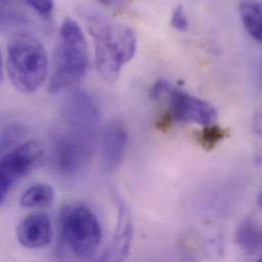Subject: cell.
I'll use <instances>...</instances> for the list:
<instances>
[{"mask_svg": "<svg viewBox=\"0 0 262 262\" xmlns=\"http://www.w3.org/2000/svg\"><path fill=\"white\" fill-rule=\"evenodd\" d=\"M83 16L93 38L97 71L105 82L113 83L137 51L136 34L128 25L113 21L99 13L85 11Z\"/></svg>", "mask_w": 262, "mask_h": 262, "instance_id": "6da1fadb", "label": "cell"}, {"mask_svg": "<svg viewBox=\"0 0 262 262\" xmlns=\"http://www.w3.org/2000/svg\"><path fill=\"white\" fill-rule=\"evenodd\" d=\"M90 53L87 39L77 21L66 17L53 53L50 93H57L79 83L88 73Z\"/></svg>", "mask_w": 262, "mask_h": 262, "instance_id": "7a4b0ae2", "label": "cell"}, {"mask_svg": "<svg viewBox=\"0 0 262 262\" xmlns=\"http://www.w3.org/2000/svg\"><path fill=\"white\" fill-rule=\"evenodd\" d=\"M8 77L16 90L33 93L46 79L48 58L40 40L30 33H17L9 41L6 53Z\"/></svg>", "mask_w": 262, "mask_h": 262, "instance_id": "3957f363", "label": "cell"}, {"mask_svg": "<svg viewBox=\"0 0 262 262\" xmlns=\"http://www.w3.org/2000/svg\"><path fill=\"white\" fill-rule=\"evenodd\" d=\"M62 244L79 259L92 257L102 239L101 225L92 209L83 203L66 205L59 214Z\"/></svg>", "mask_w": 262, "mask_h": 262, "instance_id": "277c9868", "label": "cell"}, {"mask_svg": "<svg viewBox=\"0 0 262 262\" xmlns=\"http://www.w3.org/2000/svg\"><path fill=\"white\" fill-rule=\"evenodd\" d=\"M94 133L67 127L54 136L52 160L60 173L74 176L89 164L94 148Z\"/></svg>", "mask_w": 262, "mask_h": 262, "instance_id": "5b68a950", "label": "cell"}, {"mask_svg": "<svg viewBox=\"0 0 262 262\" xmlns=\"http://www.w3.org/2000/svg\"><path fill=\"white\" fill-rule=\"evenodd\" d=\"M153 99L168 97L170 116L178 122L210 126L217 119V111L209 102L180 90L164 80L157 81L150 91Z\"/></svg>", "mask_w": 262, "mask_h": 262, "instance_id": "8992f818", "label": "cell"}, {"mask_svg": "<svg viewBox=\"0 0 262 262\" xmlns=\"http://www.w3.org/2000/svg\"><path fill=\"white\" fill-rule=\"evenodd\" d=\"M45 151L36 141H28L3 155L0 162V202L11 188L34 170L42 161Z\"/></svg>", "mask_w": 262, "mask_h": 262, "instance_id": "52a82bcc", "label": "cell"}, {"mask_svg": "<svg viewBox=\"0 0 262 262\" xmlns=\"http://www.w3.org/2000/svg\"><path fill=\"white\" fill-rule=\"evenodd\" d=\"M61 119L67 127L95 131L99 122V110L87 92L76 90L64 100Z\"/></svg>", "mask_w": 262, "mask_h": 262, "instance_id": "ba28073f", "label": "cell"}, {"mask_svg": "<svg viewBox=\"0 0 262 262\" xmlns=\"http://www.w3.org/2000/svg\"><path fill=\"white\" fill-rule=\"evenodd\" d=\"M128 143V132L123 122L113 120L101 131L100 151L104 169L114 171L121 164Z\"/></svg>", "mask_w": 262, "mask_h": 262, "instance_id": "9c48e42d", "label": "cell"}, {"mask_svg": "<svg viewBox=\"0 0 262 262\" xmlns=\"http://www.w3.org/2000/svg\"><path fill=\"white\" fill-rule=\"evenodd\" d=\"M119 216L114 236L96 262H125L133 240V221L131 212L124 201L118 202Z\"/></svg>", "mask_w": 262, "mask_h": 262, "instance_id": "30bf717a", "label": "cell"}, {"mask_svg": "<svg viewBox=\"0 0 262 262\" xmlns=\"http://www.w3.org/2000/svg\"><path fill=\"white\" fill-rule=\"evenodd\" d=\"M52 235L51 221L45 213H34L27 216L16 231L19 244L29 249L46 247L51 242Z\"/></svg>", "mask_w": 262, "mask_h": 262, "instance_id": "8fae6325", "label": "cell"}, {"mask_svg": "<svg viewBox=\"0 0 262 262\" xmlns=\"http://www.w3.org/2000/svg\"><path fill=\"white\" fill-rule=\"evenodd\" d=\"M242 23L249 35L262 43V3L245 1L240 4Z\"/></svg>", "mask_w": 262, "mask_h": 262, "instance_id": "7c38bea8", "label": "cell"}, {"mask_svg": "<svg viewBox=\"0 0 262 262\" xmlns=\"http://www.w3.org/2000/svg\"><path fill=\"white\" fill-rule=\"evenodd\" d=\"M54 200L52 187L46 184H36L29 187L20 196L19 204L24 208H41L49 206Z\"/></svg>", "mask_w": 262, "mask_h": 262, "instance_id": "4fadbf2b", "label": "cell"}, {"mask_svg": "<svg viewBox=\"0 0 262 262\" xmlns=\"http://www.w3.org/2000/svg\"><path fill=\"white\" fill-rule=\"evenodd\" d=\"M237 243L244 250L251 252L262 246V229L250 219L240 223L236 233Z\"/></svg>", "mask_w": 262, "mask_h": 262, "instance_id": "5bb4252c", "label": "cell"}, {"mask_svg": "<svg viewBox=\"0 0 262 262\" xmlns=\"http://www.w3.org/2000/svg\"><path fill=\"white\" fill-rule=\"evenodd\" d=\"M225 137V131L217 126H207L200 136V142L204 147L212 148Z\"/></svg>", "mask_w": 262, "mask_h": 262, "instance_id": "9a60e30c", "label": "cell"}, {"mask_svg": "<svg viewBox=\"0 0 262 262\" xmlns=\"http://www.w3.org/2000/svg\"><path fill=\"white\" fill-rule=\"evenodd\" d=\"M1 6V25L5 27L6 25L18 24L24 20V16L20 12L14 10L12 5L8 2L2 1L0 3Z\"/></svg>", "mask_w": 262, "mask_h": 262, "instance_id": "2e32d148", "label": "cell"}, {"mask_svg": "<svg viewBox=\"0 0 262 262\" xmlns=\"http://www.w3.org/2000/svg\"><path fill=\"white\" fill-rule=\"evenodd\" d=\"M170 23H171V26L180 32H185L188 30V28H189L188 17H187V14L182 6L177 7L172 11Z\"/></svg>", "mask_w": 262, "mask_h": 262, "instance_id": "e0dca14e", "label": "cell"}, {"mask_svg": "<svg viewBox=\"0 0 262 262\" xmlns=\"http://www.w3.org/2000/svg\"><path fill=\"white\" fill-rule=\"evenodd\" d=\"M28 6L33 8L40 16L48 18L51 16L53 11L52 1H39V0H29L25 2Z\"/></svg>", "mask_w": 262, "mask_h": 262, "instance_id": "ac0fdd59", "label": "cell"}, {"mask_svg": "<svg viewBox=\"0 0 262 262\" xmlns=\"http://www.w3.org/2000/svg\"><path fill=\"white\" fill-rule=\"evenodd\" d=\"M20 130L17 127H10L2 132L1 136V146L2 148H5L7 145H10L12 142H14L15 138H18Z\"/></svg>", "mask_w": 262, "mask_h": 262, "instance_id": "d6986e66", "label": "cell"}, {"mask_svg": "<svg viewBox=\"0 0 262 262\" xmlns=\"http://www.w3.org/2000/svg\"><path fill=\"white\" fill-rule=\"evenodd\" d=\"M252 127L255 134L258 135L259 137H262V106L255 113L253 117Z\"/></svg>", "mask_w": 262, "mask_h": 262, "instance_id": "ffe728a7", "label": "cell"}, {"mask_svg": "<svg viewBox=\"0 0 262 262\" xmlns=\"http://www.w3.org/2000/svg\"><path fill=\"white\" fill-rule=\"evenodd\" d=\"M257 203H258L259 207L262 208V186L261 189H260V191H259V193H258V197H257Z\"/></svg>", "mask_w": 262, "mask_h": 262, "instance_id": "44dd1931", "label": "cell"}, {"mask_svg": "<svg viewBox=\"0 0 262 262\" xmlns=\"http://www.w3.org/2000/svg\"><path fill=\"white\" fill-rule=\"evenodd\" d=\"M257 262H262V257L261 258H260V259H259V260H258V261Z\"/></svg>", "mask_w": 262, "mask_h": 262, "instance_id": "7402d4cb", "label": "cell"}]
</instances>
